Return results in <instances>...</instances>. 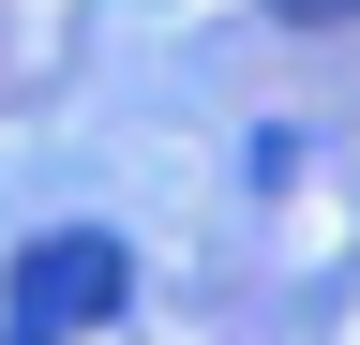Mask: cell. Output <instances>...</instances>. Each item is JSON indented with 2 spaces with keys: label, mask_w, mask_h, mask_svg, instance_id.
<instances>
[{
  "label": "cell",
  "mask_w": 360,
  "mask_h": 345,
  "mask_svg": "<svg viewBox=\"0 0 360 345\" xmlns=\"http://www.w3.org/2000/svg\"><path fill=\"white\" fill-rule=\"evenodd\" d=\"M120 300H135V255L105 226H45V240H15V271H0V330L15 345H75V330H105Z\"/></svg>",
  "instance_id": "6da1fadb"
},
{
  "label": "cell",
  "mask_w": 360,
  "mask_h": 345,
  "mask_svg": "<svg viewBox=\"0 0 360 345\" xmlns=\"http://www.w3.org/2000/svg\"><path fill=\"white\" fill-rule=\"evenodd\" d=\"M270 15H285V30H345L360 0H270Z\"/></svg>",
  "instance_id": "7a4b0ae2"
}]
</instances>
